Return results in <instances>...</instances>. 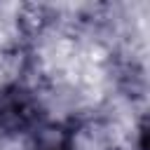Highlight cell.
<instances>
[{"label":"cell","instance_id":"cell-1","mask_svg":"<svg viewBox=\"0 0 150 150\" xmlns=\"http://www.w3.org/2000/svg\"><path fill=\"white\" fill-rule=\"evenodd\" d=\"M42 117L38 96L23 84H7L0 91V131L16 136L33 131Z\"/></svg>","mask_w":150,"mask_h":150},{"label":"cell","instance_id":"cell-2","mask_svg":"<svg viewBox=\"0 0 150 150\" xmlns=\"http://www.w3.org/2000/svg\"><path fill=\"white\" fill-rule=\"evenodd\" d=\"M33 150H75L73 131L66 124H45L35 129Z\"/></svg>","mask_w":150,"mask_h":150},{"label":"cell","instance_id":"cell-3","mask_svg":"<svg viewBox=\"0 0 150 150\" xmlns=\"http://www.w3.org/2000/svg\"><path fill=\"white\" fill-rule=\"evenodd\" d=\"M138 134H141V150H148V120H145V117L141 120Z\"/></svg>","mask_w":150,"mask_h":150}]
</instances>
